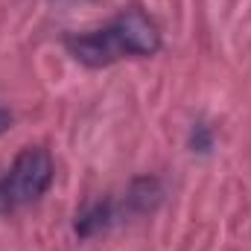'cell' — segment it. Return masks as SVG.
<instances>
[{
	"label": "cell",
	"mask_w": 251,
	"mask_h": 251,
	"mask_svg": "<svg viewBox=\"0 0 251 251\" xmlns=\"http://www.w3.org/2000/svg\"><path fill=\"white\" fill-rule=\"evenodd\" d=\"M64 47L85 67H108L123 59L155 56L161 50V32L143 9H123L100 29L67 35Z\"/></svg>",
	"instance_id": "1"
},
{
	"label": "cell",
	"mask_w": 251,
	"mask_h": 251,
	"mask_svg": "<svg viewBox=\"0 0 251 251\" xmlns=\"http://www.w3.org/2000/svg\"><path fill=\"white\" fill-rule=\"evenodd\" d=\"M53 158L41 146H26L0 173V216L38 201L53 184Z\"/></svg>",
	"instance_id": "2"
},
{
	"label": "cell",
	"mask_w": 251,
	"mask_h": 251,
	"mask_svg": "<svg viewBox=\"0 0 251 251\" xmlns=\"http://www.w3.org/2000/svg\"><path fill=\"white\" fill-rule=\"evenodd\" d=\"M114 219H117L114 201H111V199H100V201L88 204V207L76 216V234H79V237H97V234H102Z\"/></svg>",
	"instance_id": "3"
},
{
	"label": "cell",
	"mask_w": 251,
	"mask_h": 251,
	"mask_svg": "<svg viewBox=\"0 0 251 251\" xmlns=\"http://www.w3.org/2000/svg\"><path fill=\"white\" fill-rule=\"evenodd\" d=\"M9 123H12V114L0 105V131H6V128H9Z\"/></svg>",
	"instance_id": "4"
}]
</instances>
